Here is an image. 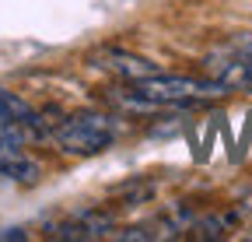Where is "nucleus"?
Instances as JSON below:
<instances>
[{
	"label": "nucleus",
	"instance_id": "obj_4",
	"mask_svg": "<svg viewBox=\"0 0 252 242\" xmlns=\"http://www.w3.org/2000/svg\"><path fill=\"white\" fill-rule=\"evenodd\" d=\"M98 67L109 70V74H116V77L126 81V84H137V81H144V77L161 74V70H158V64H151V60H144V56H137V53H126V49H105V53H98Z\"/></svg>",
	"mask_w": 252,
	"mask_h": 242
},
{
	"label": "nucleus",
	"instance_id": "obj_6",
	"mask_svg": "<svg viewBox=\"0 0 252 242\" xmlns=\"http://www.w3.org/2000/svg\"><path fill=\"white\" fill-rule=\"evenodd\" d=\"M11 239H25V232L21 228H4L0 232V242H11Z\"/></svg>",
	"mask_w": 252,
	"mask_h": 242
},
{
	"label": "nucleus",
	"instance_id": "obj_7",
	"mask_svg": "<svg viewBox=\"0 0 252 242\" xmlns=\"http://www.w3.org/2000/svg\"><path fill=\"white\" fill-rule=\"evenodd\" d=\"M7 127H11V123H0V134H4V130H7Z\"/></svg>",
	"mask_w": 252,
	"mask_h": 242
},
{
	"label": "nucleus",
	"instance_id": "obj_1",
	"mask_svg": "<svg viewBox=\"0 0 252 242\" xmlns=\"http://www.w3.org/2000/svg\"><path fill=\"white\" fill-rule=\"evenodd\" d=\"M119 134H123L119 116L105 112H77L53 127V140L67 155H102L119 140Z\"/></svg>",
	"mask_w": 252,
	"mask_h": 242
},
{
	"label": "nucleus",
	"instance_id": "obj_5",
	"mask_svg": "<svg viewBox=\"0 0 252 242\" xmlns=\"http://www.w3.org/2000/svg\"><path fill=\"white\" fill-rule=\"evenodd\" d=\"M228 46H231L235 53H242V56L252 60V32H235V35L228 39Z\"/></svg>",
	"mask_w": 252,
	"mask_h": 242
},
{
	"label": "nucleus",
	"instance_id": "obj_2",
	"mask_svg": "<svg viewBox=\"0 0 252 242\" xmlns=\"http://www.w3.org/2000/svg\"><path fill=\"white\" fill-rule=\"evenodd\" d=\"M137 92L158 105H196V102H214V99H224L228 88L207 77H186V74H154L133 84Z\"/></svg>",
	"mask_w": 252,
	"mask_h": 242
},
{
	"label": "nucleus",
	"instance_id": "obj_3",
	"mask_svg": "<svg viewBox=\"0 0 252 242\" xmlns=\"http://www.w3.org/2000/svg\"><path fill=\"white\" fill-rule=\"evenodd\" d=\"M203 70L214 81H220L228 92H252V60L242 56V53H235L231 46L210 53L203 60Z\"/></svg>",
	"mask_w": 252,
	"mask_h": 242
}]
</instances>
